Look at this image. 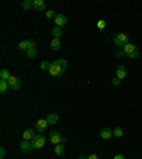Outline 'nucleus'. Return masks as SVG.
I'll use <instances>...</instances> for the list:
<instances>
[{
  "instance_id": "15",
  "label": "nucleus",
  "mask_w": 142,
  "mask_h": 159,
  "mask_svg": "<svg viewBox=\"0 0 142 159\" xmlns=\"http://www.w3.org/2000/svg\"><path fill=\"white\" fill-rule=\"evenodd\" d=\"M46 119H47V122H48V125H54L58 121V115L57 114H48Z\"/></svg>"
},
{
  "instance_id": "1",
  "label": "nucleus",
  "mask_w": 142,
  "mask_h": 159,
  "mask_svg": "<svg viewBox=\"0 0 142 159\" xmlns=\"http://www.w3.org/2000/svg\"><path fill=\"white\" fill-rule=\"evenodd\" d=\"M67 66H68V63H67L66 58H58V60H56V61L51 63V67H50L48 73L53 77H61L64 73H66Z\"/></svg>"
},
{
  "instance_id": "30",
  "label": "nucleus",
  "mask_w": 142,
  "mask_h": 159,
  "mask_svg": "<svg viewBox=\"0 0 142 159\" xmlns=\"http://www.w3.org/2000/svg\"><path fill=\"white\" fill-rule=\"evenodd\" d=\"M29 44H30V48H34V47H36V43H34L33 40H29ZM29 48V50H30Z\"/></svg>"
},
{
  "instance_id": "28",
  "label": "nucleus",
  "mask_w": 142,
  "mask_h": 159,
  "mask_svg": "<svg viewBox=\"0 0 142 159\" xmlns=\"http://www.w3.org/2000/svg\"><path fill=\"white\" fill-rule=\"evenodd\" d=\"M138 56H139V50H136L135 53H134V54H131V56H129V58H136V57H138Z\"/></svg>"
},
{
  "instance_id": "8",
  "label": "nucleus",
  "mask_w": 142,
  "mask_h": 159,
  "mask_svg": "<svg viewBox=\"0 0 142 159\" xmlns=\"http://www.w3.org/2000/svg\"><path fill=\"white\" fill-rule=\"evenodd\" d=\"M124 53H125L126 54V56H131V54H134V53H135V51H136V50H138V48H136V46H135V44H132V43H128V44H126V46L125 47H124Z\"/></svg>"
},
{
  "instance_id": "21",
  "label": "nucleus",
  "mask_w": 142,
  "mask_h": 159,
  "mask_svg": "<svg viewBox=\"0 0 142 159\" xmlns=\"http://www.w3.org/2000/svg\"><path fill=\"white\" fill-rule=\"evenodd\" d=\"M112 132H114V136H115V138H121V136L124 135V129L119 128V126H117V128L114 129Z\"/></svg>"
},
{
  "instance_id": "16",
  "label": "nucleus",
  "mask_w": 142,
  "mask_h": 159,
  "mask_svg": "<svg viewBox=\"0 0 142 159\" xmlns=\"http://www.w3.org/2000/svg\"><path fill=\"white\" fill-rule=\"evenodd\" d=\"M50 47H51V50H53V51H57V50L61 47V41H60V39H53V41H51Z\"/></svg>"
},
{
  "instance_id": "14",
  "label": "nucleus",
  "mask_w": 142,
  "mask_h": 159,
  "mask_svg": "<svg viewBox=\"0 0 142 159\" xmlns=\"http://www.w3.org/2000/svg\"><path fill=\"white\" fill-rule=\"evenodd\" d=\"M54 152H56V155L61 156L66 152V143H58V145H56L54 146Z\"/></svg>"
},
{
  "instance_id": "23",
  "label": "nucleus",
  "mask_w": 142,
  "mask_h": 159,
  "mask_svg": "<svg viewBox=\"0 0 142 159\" xmlns=\"http://www.w3.org/2000/svg\"><path fill=\"white\" fill-rule=\"evenodd\" d=\"M36 56H37L36 48H30V50H27V57H29V58H34Z\"/></svg>"
},
{
  "instance_id": "2",
  "label": "nucleus",
  "mask_w": 142,
  "mask_h": 159,
  "mask_svg": "<svg viewBox=\"0 0 142 159\" xmlns=\"http://www.w3.org/2000/svg\"><path fill=\"white\" fill-rule=\"evenodd\" d=\"M114 43H115L118 47H122V48H124V47L129 43V39H128V36H126V34L118 33V34H115V36H114Z\"/></svg>"
},
{
  "instance_id": "26",
  "label": "nucleus",
  "mask_w": 142,
  "mask_h": 159,
  "mask_svg": "<svg viewBox=\"0 0 142 159\" xmlns=\"http://www.w3.org/2000/svg\"><path fill=\"white\" fill-rule=\"evenodd\" d=\"M105 21H104V20H98V23H97V27H98L99 30H104L105 29Z\"/></svg>"
},
{
  "instance_id": "9",
  "label": "nucleus",
  "mask_w": 142,
  "mask_h": 159,
  "mask_svg": "<svg viewBox=\"0 0 142 159\" xmlns=\"http://www.w3.org/2000/svg\"><path fill=\"white\" fill-rule=\"evenodd\" d=\"M34 136H36V134H34V129H31V128L24 129V132H23V139H24V141H31Z\"/></svg>"
},
{
  "instance_id": "31",
  "label": "nucleus",
  "mask_w": 142,
  "mask_h": 159,
  "mask_svg": "<svg viewBox=\"0 0 142 159\" xmlns=\"http://www.w3.org/2000/svg\"><path fill=\"white\" fill-rule=\"evenodd\" d=\"M88 159H98V156H97L95 153H93V155H89V156H88Z\"/></svg>"
},
{
  "instance_id": "17",
  "label": "nucleus",
  "mask_w": 142,
  "mask_h": 159,
  "mask_svg": "<svg viewBox=\"0 0 142 159\" xmlns=\"http://www.w3.org/2000/svg\"><path fill=\"white\" fill-rule=\"evenodd\" d=\"M9 88H10V87H9V83H7L6 80H0V93L4 94Z\"/></svg>"
},
{
  "instance_id": "20",
  "label": "nucleus",
  "mask_w": 142,
  "mask_h": 159,
  "mask_svg": "<svg viewBox=\"0 0 142 159\" xmlns=\"http://www.w3.org/2000/svg\"><path fill=\"white\" fill-rule=\"evenodd\" d=\"M31 7H33V2H31V0H24L23 4H21V9L23 10H29V9H31Z\"/></svg>"
},
{
  "instance_id": "6",
  "label": "nucleus",
  "mask_w": 142,
  "mask_h": 159,
  "mask_svg": "<svg viewBox=\"0 0 142 159\" xmlns=\"http://www.w3.org/2000/svg\"><path fill=\"white\" fill-rule=\"evenodd\" d=\"M47 126H48V122H47V119L43 118V119H39L36 122V129L39 131V132H43V131H46Z\"/></svg>"
},
{
  "instance_id": "11",
  "label": "nucleus",
  "mask_w": 142,
  "mask_h": 159,
  "mask_svg": "<svg viewBox=\"0 0 142 159\" xmlns=\"http://www.w3.org/2000/svg\"><path fill=\"white\" fill-rule=\"evenodd\" d=\"M126 67L125 66H119L118 68H117V78H119V80H124L126 77Z\"/></svg>"
},
{
  "instance_id": "18",
  "label": "nucleus",
  "mask_w": 142,
  "mask_h": 159,
  "mask_svg": "<svg viewBox=\"0 0 142 159\" xmlns=\"http://www.w3.org/2000/svg\"><path fill=\"white\" fill-rule=\"evenodd\" d=\"M51 33H53V39H60L63 36V30H61V27H54Z\"/></svg>"
},
{
  "instance_id": "27",
  "label": "nucleus",
  "mask_w": 142,
  "mask_h": 159,
  "mask_svg": "<svg viewBox=\"0 0 142 159\" xmlns=\"http://www.w3.org/2000/svg\"><path fill=\"white\" fill-rule=\"evenodd\" d=\"M4 156H6V149H4V148H0V158L4 159Z\"/></svg>"
},
{
  "instance_id": "34",
  "label": "nucleus",
  "mask_w": 142,
  "mask_h": 159,
  "mask_svg": "<svg viewBox=\"0 0 142 159\" xmlns=\"http://www.w3.org/2000/svg\"><path fill=\"white\" fill-rule=\"evenodd\" d=\"M78 159H88V158H87V156H80Z\"/></svg>"
},
{
  "instance_id": "29",
  "label": "nucleus",
  "mask_w": 142,
  "mask_h": 159,
  "mask_svg": "<svg viewBox=\"0 0 142 159\" xmlns=\"http://www.w3.org/2000/svg\"><path fill=\"white\" fill-rule=\"evenodd\" d=\"M112 84H114V85H119V84H121V80H119V78H114L112 80Z\"/></svg>"
},
{
  "instance_id": "22",
  "label": "nucleus",
  "mask_w": 142,
  "mask_h": 159,
  "mask_svg": "<svg viewBox=\"0 0 142 159\" xmlns=\"http://www.w3.org/2000/svg\"><path fill=\"white\" fill-rule=\"evenodd\" d=\"M10 73L9 71H7V70H2V71H0V78L2 80H6V81H9V78H10Z\"/></svg>"
},
{
  "instance_id": "24",
  "label": "nucleus",
  "mask_w": 142,
  "mask_h": 159,
  "mask_svg": "<svg viewBox=\"0 0 142 159\" xmlns=\"http://www.w3.org/2000/svg\"><path fill=\"white\" fill-rule=\"evenodd\" d=\"M40 67L44 70V71H50V67H51V63H48V61H43V63L40 64Z\"/></svg>"
},
{
  "instance_id": "25",
  "label": "nucleus",
  "mask_w": 142,
  "mask_h": 159,
  "mask_svg": "<svg viewBox=\"0 0 142 159\" xmlns=\"http://www.w3.org/2000/svg\"><path fill=\"white\" fill-rule=\"evenodd\" d=\"M46 16H47V19H56L57 13L54 11V10H48V11L46 13Z\"/></svg>"
},
{
  "instance_id": "5",
  "label": "nucleus",
  "mask_w": 142,
  "mask_h": 159,
  "mask_svg": "<svg viewBox=\"0 0 142 159\" xmlns=\"http://www.w3.org/2000/svg\"><path fill=\"white\" fill-rule=\"evenodd\" d=\"M9 87L11 89H14V91H17V89H20V87H21V83H20V80L17 78V77H14V75H11L9 78Z\"/></svg>"
},
{
  "instance_id": "32",
  "label": "nucleus",
  "mask_w": 142,
  "mask_h": 159,
  "mask_svg": "<svg viewBox=\"0 0 142 159\" xmlns=\"http://www.w3.org/2000/svg\"><path fill=\"white\" fill-rule=\"evenodd\" d=\"M114 159H125V158H124L122 155H115V158H114Z\"/></svg>"
},
{
  "instance_id": "33",
  "label": "nucleus",
  "mask_w": 142,
  "mask_h": 159,
  "mask_svg": "<svg viewBox=\"0 0 142 159\" xmlns=\"http://www.w3.org/2000/svg\"><path fill=\"white\" fill-rule=\"evenodd\" d=\"M124 54H125V53H124V50H122V51H121V50H119L118 53H117V56H124Z\"/></svg>"
},
{
  "instance_id": "12",
  "label": "nucleus",
  "mask_w": 142,
  "mask_h": 159,
  "mask_svg": "<svg viewBox=\"0 0 142 159\" xmlns=\"http://www.w3.org/2000/svg\"><path fill=\"white\" fill-rule=\"evenodd\" d=\"M20 148H21V151L23 152H29V151H31L33 149V145H31V141H21L20 142Z\"/></svg>"
},
{
  "instance_id": "3",
  "label": "nucleus",
  "mask_w": 142,
  "mask_h": 159,
  "mask_svg": "<svg viewBox=\"0 0 142 159\" xmlns=\"http://www.w3.org/2000/svg\"><path fill=\"white\" fill-rule=\"evenodd\" d=\"M31 145H33V149H41L44 145H46V136L36 135L33 139H31Z\"/></svg>"
},
{
  "instance_id": "7",
  "label": "nucleus",
  "mask_w": 142,
  "mask_h": 159,
  "mask_svg": "<svg viewBox=\"0 0 142 159\" xmlns=\"http://www.w3.org/2000/svg\"><path fill=\"white\" fill-rule=\"evenodd\" d=\"M54 23H56V27H63L67 24V17L64 14H57L56 19H54Z\"/></svg>"
},
{
  "instance_id": "19",
  "label": "nucleus",
  "mask_w": 142,
  "mask_h": 159,
  "mask_svg": "<svg viewBox=\"0 0 142 159\" xmlns=\"http://www.w3.org/2000/svg\"><path fill=\"white\" fill-rule=\"evenodd\" d=\"M29 48H30L29 40H24V41H21V43L19 44V50H20V51H27Z\"/></svg>"
},
{
  "instance_id": "13",
  "label": "nucleus",
  "mask_w": 142,
  "mask_h": 159,
  "mask_svg": "<svg viewBox=\"0 0 142 159\" xmlns=\"http://www.w3.org/2000/svg\"><path fill=\"white\" fill-rule=\"evenodd\" d=\"M33 7L37 11H43L46 9V3H44L43 0H33Z\"/></svg>"
},
{
  "instance_id": "4",
  "label": "nucleus",
  "mask_w": 142,
  "mask_h": 159,
  "mask_svg": "<svg viewBox=\"0 0 142 159\" xmlns=\"http://www.w3.org/2000/svg\"><path fill=\"white\" fill-rule=\"evenodd\" d=\"M50 142L53 143V145H58V143H66V139L60 135V132L53 131V132L50 134Z\"/></svg>"
},
{
  "instance_id": "10",
  "label": "nucleus",
  "mask_w": 142,
  "mask_h": 159,
  "mask_svg": "<svg viewBox=\"0 0 142 159\" xmlns=\"http://www.w3.org/2000/svg\"><path fill=\"white\" fill-rule=\"evenodd\" d=\"M99 136H101L103 139H109L111 136H114V132L109 128H103L101 131H99Z\"/></svg>"
}]
</instances>
